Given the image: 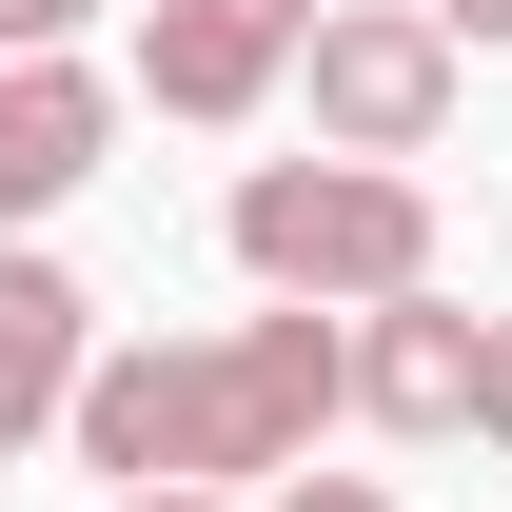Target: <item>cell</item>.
I'll list each match as a JSON object with an SVG mask.
<instances>
[{"mask_svg": "<svg viewBox=\"0 0 512 512\" xmlns=\"http://www.w3.org/2000/svg\"><path fill=\"white\" fill-rule=\"evenodd\" d=\"M276 512H394L375 473H276Z\"/></svg>", "mask_w": 512, "mask_h": 512, "instance_id": "obj_10", "label": "cell"}, {"mask_svg": "<svg viewBox=\"0 0 512 512\" xmlns=\"http://www.w3.org/2000/svg\"><path fill=\"white\" fill-rule=\"evenodd\" d=\"M473 434H493V453H512V316H493V335H473Z\"/></svg>", "mask_w": 512, "mask_h": 512, "instance_id": "obj_9", "label": "cell"}, {"mask_svg": "<svg viewBox=\"0 0 512 512\" xmlns=\"http://www.w3.org/2000/svg\"><path fill=\"white\" fill-rule=\"evenodd\" d=\"M237 276H276V296H414L434 276V178L414 158H256L237 178Z\"/></svg>", "mask_w": 512, "mask_h": 512, "instance_id": "obj_2", "label": "cell"}, {"mask_svg": "<svg viewBox=\"0 0 512 512\" xmlns=\"http://www.w3.org/2000/svg\"><path fill=\"white\" fill-rule=\"evenodd\" d=\"M296 40H316V0H158L138 20V99L158 119H256L296 79Z\"/></svg>", "mask_w": 512, "mask_h": 512, "instance_id": "obj_4", "label": "cell"}, {"mask_svg": "<svg viewBox=\"0 0 512 512\" xmlns=\"http://www.w3.org/2000/svg\"><path fill=\"white\" fill-rule=\"evenodd\" d=\"M296 79H316V158H434L453 138V20L434 0H316Z\"/></svg>", "mask_w": 512, "mask_h": 512, "instance_id": "obj_3", "label": "cell"}, {"mask_svg": "<svg viewBox=\"0 0 512 512\" xmlns=\"http://www.w3.org/2000/svg\"><path fill=\"white\" fill-rule=\"evenodd\" d=\"M99 138H119V79H79V60H0V237H20V217H60V197L99 178Z\"/></svg>", "mask_w": 512, "mask_h": 512, "instance_id": "obj_7", "label": "cell"}, {"mask_svg": "<svg viewBox=\"0 0 512 512\" xmlns=\"http://www.w3.org/2000/svg\"><path fill=\"white\" fill-rule=\"evenodd\" d=\"M79 20H99V0H0V60H60Z\"/></svg>", "mask_w": 512, "mask_h": 512, "instance_id": "obj_8", "label": "cell"}, {"mask_svg": "<svg viewBox=\"0 0 512 512\" xmlns=\"http://www.w3.org/2000/svg\"><path fill=\"white\" fill-rule=\"evenodd\" d=\"M316 414H355V316L335 296H276L237 335H158V355H99L60 434L119 473V493H237V473H316Z\"/></svg>", "mask_w": 512, "mask_h": 512, "instance_id": "obj_1", "label": "cell"}, {"mask_svg": "<svg viewBox=\"0 0 512 512\" xmlns=\"http://www.w3.org/2000/svg\"><path fill=\"white\" fill-rule=\"evenodd\" d=\"M473 335L493 316H453L434 276L414 296H355V414L375 434H473Z\"/></svg>", "mask_w": 512, "mask_h": 512, "instance_id": "obj_5", "label": "cell"}, {"mask_svg": "<svg viewBox=\"0 0 512 512\" xmlns=\"http://www.w3.org/2000/svg\"><path fill=\"white\" fill-rule=\"evenodd\" d=\"M119 512H237V493H119Z\"/></svg>", "mask_w": 512, "mask_h": 512, "instance_id": "obj_12", "label": "cell"}, {"mask_svg": "<svg viewBox=\"0 0 512 512\" xmlns=\"http://www.w3.org/2000/svg\"><path fill=\"white\" fill-rule=\"evenodd\" d=\"M79 375H99V296H79L60 256H20V237H0V453H20V434H60Z\"/></svg>", "mask_w": 512, "mask_h": 512, "instance_id": "obj_6", "label": "cell"}, {"mask_svg": "<svg viewBox=\"0 0 512 512\" xmlns=\"http://www.w3.org/2000/svg\"><path fill=\"white\" fill-rule=\"evenodd\" d=\"M434 20H453V40H512V0H434Z\"/></svg>", "mask_w": 512, "mask_h": 512, "instance_id": "obj_11", "label": "cell"}]
</instances>
